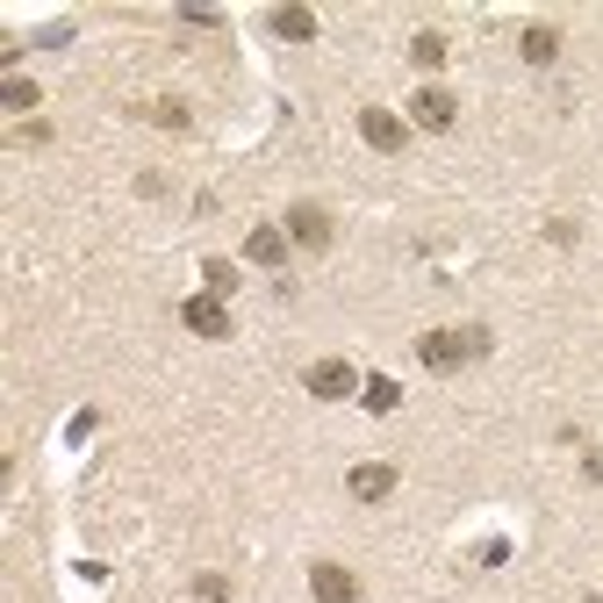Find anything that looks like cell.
I'll return each instance as SVG.
<instances>
[{"label": "cell", "instance_id": "cell-1", "mask_svg": "<svg viewBox=\"0 0 603 603\" xmlns=\"http://www.w3.org/2000/svg\"><path fill=\"white\" fill-rule=\"evenodd\" d=\"M489 330L482 324H467V330H424L417 338V360L431 366V374H453V366H467V360H489Z\"/></svg>", "mask_w": 603, "mask_h": 603}, {"label": "cell", "instance_id": "cell-2", "mask_svg": "<svg viewBox=\"0 0 603 603\" xmlns=\"http://www.w3.org/2000/svg\"><path fill=\"white\" fill-rule=\"evenodd\" d=\"M302 388H310L316 402H345V396H360V374H352L345 360H316L310 374H302Z\"/></svg>", "mask_w": 603, "mask_h": 603}, {"label": "cell", "instance_id": "cell-3", "mask_svg": "<svg viewBox=\"0 0 603 603\" xmlns=\"http://www.w3.org/2000/svg\"><path fill=\"white\" fill-rule=\"evenodd\" d=\"M410 122L417 130H453V122H460V101H453L446 86H417L410 94Z\"/></svg>", "mask_w": 603, "mask_h": 603}, {"label": "cell", "instance_id": "cell-4", "mask_svg": "<svg viewBox=\"0 0 603 603\" xmlns=\"http://www.w3.org/2000/svg\"><path fill=\"white\" fill-rule=\"evenodd\" d=\"M360 137L374 144V152H410V122L388 116V108H360Z\"/></svg>", "mask_w": 603, "mask_h": 603}, {"label": "cell", "instance_id": "cell-5", "mask_svg": "<svg viewBox=\"0 0 603 603\" xmlns=\"http://www.w3.org/2000/svg\"><path fill=\"white\" fill-rule=\"evenodd\" d=\"M310 596H316V603H360V575H352V568H330V560H324V568H310Z\"/></svg>", "mask_w": 603, "mask_h": 603}, {"label": "cell", "instance_id": "cell-6", "mask_svg": "<svg viewBox=\"0 0 603 603\" xmlns=\"http://www.w3.org/2000/svg\"><path fill=\"white\" fill-rule=\"evenodd\" d=\"M180 324H188L194 338H230V310L216 302V294H194L188 310H180Z\"/></svg>", "mask_w": 603, "mask_h": 603}, {"label": "cell", "instance_id": "cell-7", "mask_svg": "<svg viewBox=\"0 0 603 603\" xmlns=\"http://www.w3.org/2000/svg\"><path fill=\"white\" fill-rule=\"evenodd\" d=\"M288 238L302 244V252H324L330 244V216L316 202H302V208H288Z\"/></svg>", "mask_w": 603, "mask_h": 603}, {"label": "cell", "instance_id": "cell-8", "mask_svg": "<svg viewBox=\"0 0 603 603\" xmlns=\"http://www.w3.org/2000/svg\"><path fill=\"white\" fill-rule=\"evenodd\" d=\"M517 58H524V65H553V58H560V29H553V22L517 29Z\"/></svg>", "mask_w": 603, "mask_h": 603}, {"label": "cell", "instance_id": "cell-9", "mask_svg": "<svg viewBox=\"0 0 603 603\" xmlns=\"http://www.w3.org/2000/svg\"><path fill=\"white\" fill-rule=\"evenodd\" d=\"M345 489H352L360 503H381L388 489H396V467H381V460H360L352 474H345Z\"/></svg>", "mask_w": 603, "mask_h": 603}, {"label": "cell", "instance_id": "cell-10", "mask_svg": "<svg viewBox=\"0 0 603 603\" xmlns=\"http://www.w3.org/2000/svg\"><path fill=\"white\" fill-rule=\"evenodd\" d=\"M244 258H252V266H280V258H288V238H280V230H266V224H258L252 238H244Z\"/></svg>", "mask_w": 603, "mask_h": 603}, {"label": "cell", "instance_id": "cell-11", "mask_svg": "<svg viewBox=\"0 0 603 603\" xmlns=\"http://www.w3.org/2000/svg\"><path fill=\"white\" fill-rule=\"evenodd\" d=\"M274 36H288V44H310V36H316V15H310V8H274Z\"/></svg>", "mask_w": 603, "mask_h": 603}, {"label": "cell", "instance_id": "cell-12", "mask_svg": "<svg viewBox=\"0 0 603 603\" xmlns=\"http://www.w3.org/2000/svg\"><path fill=\"white\" fill-rule=\"evenodd\" d=\"M360 402H366V410H396V402H402V388H396V381H388V374H374V381H366V388H360Z\"/></svg>", "mask_w": 603, "mask_h": 603}, {"label": "cell", "instance_id": "cell-13", "mask_svg": "<svg viewBox=\"0 0 603 603\" xmlns=\"http://www.w3.org/2000/svg\"><path fill=\"white\" fill-rule=\"evenodd\" d=\"M410 58H417V65H446V36H438V29H417L410 36Z\"/></svg>", "mask_w": 603, "mask_h": 603}, {"label": "cell", "instance_id": "cell-14", "mask_svg": "<svg viewBox=\"0 0 603 603\" xmlns=\"http://www.w3.org/2000/svg\"><path fill=\"white\" fill-rule=\"evenodd\" d=\"M202 280H208V294H230V288H238V266H224V258H208V266H202Z\"/></svg>", "mask_w": 603, "mask_h": 603}, {"label": "cell", "instance_id": "cell-15", "mask_svg": "<svg viewBox=\"0 0 603 603\" xmlns=\"http://www.w3.org/2000/svg\"><path fill=\"white\" fill-rule=\"evenodd\" d=\"M194 596H202V603H230V582H224V575H194Z\"/></svg>", "mask_w": 603, "mask_h": 603}, {"label": "cell", "instance_id": "cell-16", "mask_svg": "<svg viewBox=\"0 0 603 603\" xmlns=\"http://www.w3.org/2000/svg\"><path fill=\"white\" fill-rule=\"evenodd\" d=\"M0 101H8V108H36V86H29V80H8V94H0Z\"/></svg>", "mask_w": 603, "mask_h": 603}, {"label": "cell", "instance_id": "cell-17", "mask_svg": "<svg viewBox=\"0 0 603 603\" xmlns=\"http://www.w3.org/2000/svg\"><path fill=\"white\" fill-rule=\"evenodd\" d=\"M582 482H603V453H582Z\"/></svg>", "mask_w": 603, "mask_h": 603}, {"label": "cell", "instance_id": "cell-18", "mask_svg": "<svg viewBox=\"0 0 603 603\" xmlns=\"http://www.w3.org/2000/svg\"><path fill=\"white\" fill-rule=\"evenodd\" d=\"M582 603H603V596H582Z\"/></svg>", "mask_w": 603, "mask_h": 603}]
</instances>
